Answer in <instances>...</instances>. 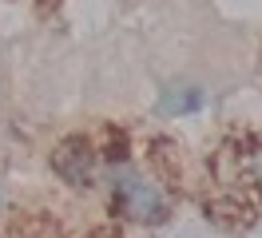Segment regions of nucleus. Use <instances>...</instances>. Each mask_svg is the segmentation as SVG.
<instances>
[{"label":"nucleus","mask_w":262,"mask_h":238,"mask_svg":"<svg viewBox=\"0 0 262 238\" xmlns=\"http://www.w3.org/2000/svg\"><path fill=\"white\" fill-rule=\"evenodd\" d=\"M199 103H203V95H199V92H183V95H171V99H167V107H171V111H195Z\"/></svg>","instance_id":"7ed1b4c3"},{"label":"nucleus","mask_w":262,"mask_h":238,"mask_svg":"<svg viewBox=\"0 0 262 238\" xmlns=\"http://www.w3.org/2000/svg\"><path fill=\"white\" fill-rule=\"evenodd\" d=\"M56 171L64 175L68 183H76V187H88L92 183V147L80 139H68L60 151H56Z\"/></svg>","instance_id":"f03ea898"},{"label":"nucleus","mask_w":262,"mask_h":238,"mask_svg":"<svg viewBox=\"0 0 262 238\" xmlns=\"http://www.w3.org/2000/svg\"><path fill=\"white\" fill-rule=\"evenodd\" d=\"M112 199H115V206H119L127 219H135V222H159L167 214L159 190L151 187L147 179H139V175H119Z\"/></svg>","instance_id":"f257e3e1"}]
</instances>
